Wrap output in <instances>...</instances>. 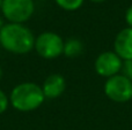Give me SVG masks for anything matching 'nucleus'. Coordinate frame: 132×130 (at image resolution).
I'll return each instance as SVG.
<instances>
[{
  "instance_id": "obj_1",
  "label": "nucleus",
  "mask_w": 132,
  "mask_h": 130,
  "mask_svg": "<svg viewBox=\"0 0 132 130\" xmlns=\"http://www.w3.org/2000/svg\"><path fill=\"white\" fill-rule=\"evenodd\" d=\"M0 44L14 54H27L35 46V36L21 23H8L0 30Z\"/></svg>"
},
{
  "instance_id": "obj_2",
  "label": "nucleus",
  "mask_w": 132,
  "mask_h": 130,
  "mask_svg": "<svg viewBox=\"0 0 132 130\" xmlns=\"http://www.w3.org/2000/svg\"><path fill=\"white\" fill-rule=\"evenodd\" d=\"M45 100L42 86L32 82L18 84L11 92L9 103L20 112H31L42 105Z\"/></svg>"
},
{
  "instance_id": "obj_3",
  "label": "nucleus",
  "mask_w": 132,
  "mask_h": 130,
  "mask_svg": "<svg viewBox=\"0 0 132 130\" xmlns=\"http://www.w3.org/2000/svg\"><path fill=\"white\" fill-rule=\"evenodd\" d=\"M35 5L32 0H2L1 12L9 23L23 24L32 16Z\"/></svg>"
},
{
  "instance_id": "obj_4",
  "label": "nucleus",
  "mask_w": 132,
  "mask_h": 130,
  "mask_svg": "<svg viewBox=\"0 0 132 130\" xmlns=\"http://www.w3.org/2000/svg\"><path fill=\"white\" fill-rule=\"evenodd\" d=\"M64 43L62 37L52 31H45L35 38L34 48L38 55L44 59H56L64 52Z\"/></svg>"
},
{
  "instance_id": "obj_5",
  "label": "nucleus",
  "mask_w": 132,
  "mask_h": 130,
  "mask_svg": "<svg viewBox=\"0 0 132 130\" xmlns=\"http://www.w3.org/2000/svg\"><path fill=\"white\" fill-rule=\"evenodd\" d=\"M104 93L115 103H128L132 99V81L122 74L109 77L104 83Z\"/></svg>"
},
{
  "instance_id": "obj_6",
  "label": "nucleus",
  "mask_w": 132,
  "mask_h": 130,
  "mask_svg": "<svg viewBox=\"0 0 132 130\" xmlns=\"http://www.w3.org/2000/svg\"><path fill=\"white\" fill-rule=\"evenodd\" d=\"M123 60L112 51H107L101 54L95 60V71L102 77H112L121 73Z\"/></svg>"
},
{
  "instance_id": "obj_7",
  "label": "nucleus",
  "mask_w": 132,
  "mask_h": 130,
  "mask_svg": "<svg viewBox=\"0 0 132 130\" xmlns=\"http://www.w3.org/2000/svg\"><path fill=\"white\" fill-rule=\"evenodd\" d=\"M114 50L123 61L132 60V28H124L117 34L114 41Z\"/></svg>"
},
{
  "instance_id": "obj_8",
  "label": "nucleus",
  "mask_w": 132,
  "mask_h": 130,
  "mask_svg": "<svg viewBox=\"0 0 132 130\" xmlns=\"http://www.w3.org/2000/svg\"><path fill=\"white\" fill-rule=\"evenodd\" d=\"M66 89V81L60 74H51L45 78L43 83V93L45 98L55 99L60 97Z\"/></svg>"
},
{
  "instance_id": "obj_9",
  "label": "nucleus",
  "mask_w": 132,
  "mask_h": 130,
  "mask_svg": "<svg viewBox=\"0 0 132 130\" xmlns=\"http://www.w3.org/2000/svg\"><path fill=\"white\" fill-rule=\"evenodd\" d=\"M84 52V44L77 38H70L64 43V54L67 58H77Z\"/></svg>"
},
{
  "instance_id": "obj_10",
  "label": "nucleus",
  "mask_w": 132,
  "mask_h": 130,
  "mask_svg": "<svg viewBox=\"0 0 132 130\" xmlns=\"http://www.w3.org/2000/svg\"><path fill=\"white\" fill-rule=\"evenodd\" d=\"M55 1L60 8L68 12L77 10L84 4V0H55Z\"/></svg>"
},
{
  "instance_id": "obj_11",
  "label": "nucleus",
  "mask_w": 132,
  "mask_h": 130,
  "mask_svg": "<svg viewBox=\"0 0 132 130\" xmlns=\"http://www.w3.org/2000/svg\"><path fill=\"white\" fill-rule=\"evenodd\" d=\"M121 71H122V75H124L130 81H132V60L123 61V66H122Z\"/></svg>"
},
{
  "instance_id": "obj_12",
  "label": "nucleus",
  "mask_w": 132,
  "mask_h": 130,
  "mask_svg": "<svg viewBox=\"0 0 132 130\" xmlns=\"http://www.w3.org/2000/svg\"><path fill=\"white\" fill-rule=\"evenodd\" d=\"M8 105H9V98L6 96V93L0 89V114H2V113L8 108Z\"/></svg>"
},
{
  "instance_id": "obj_13",
  "label": "nucleus",
  "mask_w": 132,
  "mask_h": 130,
  "mask_svg": "<svg viewBox=\"0 0 132 130\" xmlns=\"http://www.w3.org/2000/svg\"><path fill=\"white\" fill-rule=\"evenodd\" d=\"M125 21L128 23L129 28H132V5L125 12Z\"/></svg>"
},
{
  "instance_id": "obj_14",
  "label": "nucleus",
  "mask_w": 132,
  "mask_h": 130,
  "mask_svg": "<svg viewBox=\"0 0 132 130\" xmlns=\"http://www.w3.org/2000/svg\"><path fill=\"white\" fill-rule=\"evenodd\" d=\"M92 2H95V4H100V2H103L105 1V0H90Z\"/></svg>"
},
{
  "instance_id": "obj_15",
  "label": "nucleus",
  "mask_w": 132,
  "mask_h": 130,
  "mask_svg": "<svg viewBox=\"0 0 132 130\" xmlns=\"http://www.w3.org/2000/svg\"><path fill=\"white\" fill-rule=\"evenodd\" d=\"M4 27V22H2V20H1V17H0V30H1V28Z\"/></svg>"
},
{
  "instance_id": "obj_16",
  "label": "nucleus",
  "mask_w": 132,
  "mask_h": 130,
  "mask_svg": "<svg viewBox=\"0 0 132 130\" xmlns=\"http://www.w3.org/2000/svg\"><path fill=\"white\" fill-rule=\"evenodd\" d=\"M1 78H2V68L0 67V81H1Z\"/></svg>"
}]
</instances>
